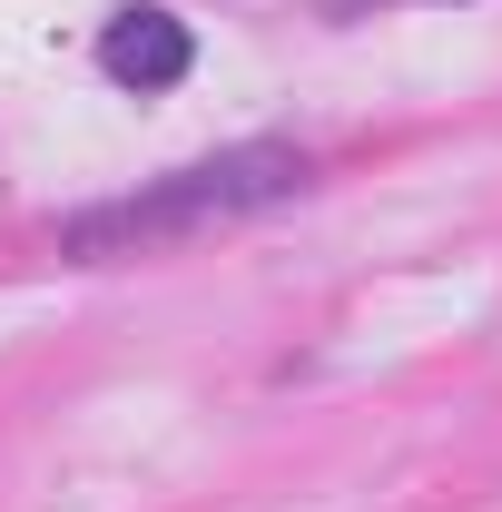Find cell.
Returning a JSON list of instances; mask_svg holds the SVG:
<instances>
[{
	"label": "cell",
	"instance_id": "obj_1",
	"mask_svg": "<svg viewBox=\"0 0 502 512\" xmlns=\"http://www.w3.org/2000/svg\"><path fill=\"white\" fill-rule=\"evenodd\" d=\"M306 178H315L306 148L247 138V148L188 158V168H168V178H138L128 197H99V207L60 217V256H79V266H119V256L188 247V237H207V227H237V217H256V207L296 197Z\"/></svg>",
	"mask_w": 502,
	"mask_h": 512
},
{
	"label": "cell",
	"instance_id": "obj_2",
	"mask_svg": "<svg viewBox=\"0 0 502 512\" xmlns=\"http://www.w3.org/2000/svg\"><path fill=\"white\" fill-rule=\"evenodd\" d=\"M188 60H197V40H188V20H168V10H119L99 30V69L119 89H178Z\"/></svg>",
	"mask_w": 502,
	"mask_h": 512
}]
</instances>
